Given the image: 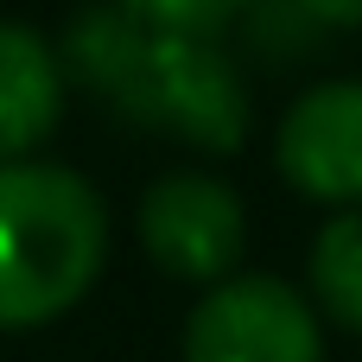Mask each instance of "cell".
Listing matches in <instances>:
<instances>
[{
	"label": "cell",
	"instance_id": "obj_1",
	"mask_svg": "<svg viewBox=\"0 0 362 362\" xmlns=\"http://www.w3.org/2000/svg\"><path fill=\"white\" fill-rule=\"evenodd\" d=\"M70 70L108 95L127 121L178 134L210 153H235L248 140V95L235 64L210 45V32L153 25L127 6H83L64 32Z\"/></svg>",
	"mask_w": 362,
	"mask_h": 362
},
{
	"label": "cell",
	"instance_id": "obj_2",
	"mask_svg": "<svg viewBox=\"0 0 362 362\" xmlns=\"http://www.w3.org/2000/svg\"><path fill=\"white\" fill-rule=\"evenodd\" d=\"M108 261V210L89 178L0 159V331L64 318Z\"/></svg>",
	"mask_w": 362,
	"mask_h": 362
},
{
	"label": "cell",
	"instance_id": "obj_3",
	"mask_svg": "<svg viewBox=\"0 0 362 362\" xmlns=\"http://www.w3.org/2000/svg\"><path fill=\"white\" fill-rule=\"evenodd\" d=\"M185 362H325V331L305 293L274 274L216 280L185 325Z\"/></svg>",
	"mask_w": 362,
	"mask_h": 362
},
{
	"label": "cell",
	"instance_id": "obj_4",
	"mask_svg": "<svg viewBox=\"0 0 362 362\" xmlns=\"http://www.w3.org/2000/svg\"><path fill=\"white\" fill-rule=\"evenodd\" d=\"M140 242L159 261V274L216 286V280L235 274V261L248 248V216H242V197L223 178L165 172L140 197Z\"/></svg>",
	"mask_w": 362,
	"mask_h": 362
},
{
	"label": "cell",
	"instance_id": "obj_5",
	"mask_svg": "<svg viewBox=\"0 0 362 362\" xmlns=\"http://www.w3.org/2000/svg\"><path fill=\"white\" fill-rule=\"evenodd\" d=\"M274 159L293 191L318 204H362V83L305 89L280 115Z\"/></svg>",
	"mask_w": 362,
	"mask_h": 362
},
{
	"label": "cell",
	"instance_id": "obj_6",
	"mask_svg": "<svg viewBox=\"0 0 362 362\" xmlns=\"http://www.w3.org/2000/svg\"><path fill=\"white\" fill-rule=\"evenodd\" d=\"M64 115V64L32 32L0 19V159H25L57 134Z\"/></svg>",
	"mask_w": 362,
	"mask_h": 362
},
{
	"label": "cell",
	"instance_id": "obj_7",
	"mask_svg": "<svg viewBox=\"0 0 362 362\" xmlns=\"http://www.w3.org/2000/svg\"><path fill=\"white\" fill-rule=\"evenodd\" d=\"M312 293L344 331H362V204L337 210L312 242Z\"/></svg>",
	"mask_w": 362,
	"mask_h": 362
},
{
	"label": "cell",
	"instance_id": "obj_8",
	"mask_svg": "<svg viewBox=\"0 0 362 362\" xmlns=\"http://www.w3.org/2000/svg\"><path fill=\"white\" fill-rule=\"evenodd\" d=\"M127 13L153 19V25H178V32H223L248 0H121Z\"/></svg>",
	"mask_w": 362,
	"mask_h": 362
},
{
	"label": "cell",
	"instance_id": "obj_9",
	"mask_svg": "<svg viewBox=\"0 0 362 362\" xmlns=\"http://www.w3.org/2000/svg\"><path fill=\"white\" fill-rule=\"evenodd\" d=\"M299 6L325 25H362V0H299Z\"/></svg>",
	"mask_w": 362,
	"mask_h": 362
}]
</instances>
